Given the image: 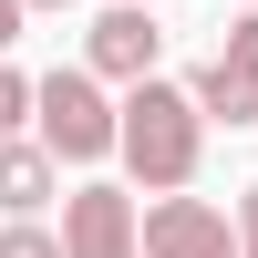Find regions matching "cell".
Returning <instances> with one entry per match:
<instances>
[{
	"label": "cell",
	"instance_id": "cell-8",
	"mask_svg": "<svg viewBox=\"0 0 258 258\" xmlns=\"http://www.w3.org/2000/svg\"><path fill=\"white\" fill-rule=\"evenodd\" d=\"M0 258H73V248H62L52 227H31V217H11V227H0Z\"/></svg>",
	"mask_w": 258,
	"mask_h": 258
},
{
	"label": "cell",
	"instance_id": "cell-9",
	"mask_svg": "<svg viewBox=\"0 0 258 258\" xmlns=\"http://www.w3.org/2000/svg\"><path fill=\"white\" fill-rule=\"evenodd\" d=\"M21 114H41V83H21V73H11V62H0V135H11V124H21Z\"/></svg>",
	"mask_w": 258,
	"mask_h": 258
},
{
	"label": "cell",
	"instance_id": "cell-3",
	"mask_svg": "<svg viewBox=\"0 0 258 258\" xmlns=\"http://www.w3.org/2000/svg\"><path fill=\"white\" fill-rule=\"evenodd\" d=\"M62 248L73 258H145V217L124 186H73L62 197Z\"/></svg>",
	"mask_w": 258,
	"mask_h": 258
},
{
	"label": "cell",
	"instance_id": "cell-7",
	"mask_svg": "<svg viewBox=\"0 0 258 258\" xmlns=\"http://www.w3.org/2000/svg\"><path fill=\"white\" fill-rule=\"evenodd\" d=\"M52 176H62V155L52 145H0V207H11V217H31V207H52Z\"/></svg>",
	"mask_w": 258,
	"mask_h": 258
},
{
	"label": "cell",
	"instance_id": "cell-11",
	"mask_svg": "<svg viewBox=\"0 0 258 258\" xmlns=\"http://www.w3.org/2000/svg\"><path fill=\"white\" fill-rule=\"evenodd\" d=\"M238 238H248V258H258V186H248V207H238Z\"/></svg>",
	"mask_w": 258,
	"mask_h": 258
},
{
	"label": "cell",
	"instance_id": "cell-5",
	"mask_svg": "<svg viewBox=\"0 0 258 258\" xmlns=\"http://www.w3.org/2000/svg\"><path fill=\"white\" fill-rule=\"evenodd\" d=\"M186 93L207 103V124H258V11H238V21H227L217 62H207Z\"/></svg>",
	"mask_w": 258,
	"mask_h": 258
},
{
	"label": "cell",
	"instance_id": "cell-2",
	"mask_svg": "<svg viewBox=\"0 0 258 258\" xmlns=\"http://www.w3.org/2000/svg\"><path fill=\"white\" fill-rule=\"evenodd\" d=\"M41 145L62 165H93V155H124V103H103V73L73 62V73H41Z\"/></svg>",
	"mask_w": 258,
	"mask_h": 258
},
{
	"label": "cell",
	"instance_id": "cell-15",
	"mask_svg": "<svg viewBox=\"0 0 258 258\" xmlns=\"http://www.w3.org/2000/svg\"><path fill=\"white\" fill-rule=\"evenodd\" d=\"M248 11H258V0H248Z\"/></svg>",
	"mask_w": 258,
	"mask_h": 258
},
{
	"label": "cell",
	"instance_id": "cell-6",
	"mask_svg": "<svg viewBox=\"0 0 258 258\" xmlns=\"http://www.w3.org/2000/svg\"><path fill=\"white\" fill-rule=\"evenodd\" d=\"M155 21H145V11H103L93 21V31H83V62H93V73L103 83H155Z\"/></svg>",
	"mask_w": 258,
	"mask_h": 258
},
{
	"label": "cell",
	"instance_id": "cell-10",
	"mask_svg": "<svg viewBox=\"0 0 258 258\" xmlns=\"http://www.w3.org/2000/svg\"><path fill=\"white\" fill-rule=\"evenodd\" d=\"M21 11H31V0H0V52L21 41Z\"/></svg>",
	"mask_w": 258,
	"mask_h": 258
},
{
	"label": "cell",
	"instance_id": "cell-13",
	"mask_svg": "<svg viewBox=\"0 0 258 258\" xmlns=\"http://www.w3.org/2000/svg\"><path fill=\"white\" fill-rule=\"evenodd\" d=\"M114 11H145V0H114Z\"/></svg>",
	"mask_w": 258,
	"mask_h": 258
},
{
	"label": "cell",
	"instance_id": "cell-1",
	"mask_svg": "<svg viewBox=\"0 0 258 258\" xmlns=\"http://www.w3.org/2000/svg\"><path fill=\"white\" fill-rule=\"evenodd\" d=\"M197 155H207V103L186 83H135L124 93V165L155 197H176V186H197Z\"/></svg>",
	"mask_w": 258,
	"mask_h": 258
},
{
	"label": "cell",
	"instance_id": "cell-12",
	"mask_svg": "<svg viewBox=\"0 0 258 258\" xmlns=\"http://www.w3.org/2000/svg\"><path fill=\"white\" fill-rule=\"evenodd\" d=\"M31 11H62V0H31Z\"/></svg>",
	"mask_w": 258,
	"mask_h": 258
},
{
	"label": "cell",
	"instance_id": "cell-14",
	"mask_svg": "<svg viewBox=\"0 0 258 258\" xmlns=\"http://www.w3.org/2000/svg\"><path fill=\"white\" fill-rule=\"evenodd\" d=\"M0 145H11V135H0Z\"/></svg>",
	"mask_w": 258,
	"mask_h": 258
},
{
	"label": "cell",
	"instance_id": "cell-4",
	"mask_svg": "<svg viewBox=\"0 0 258 258\" xmlns=\"http://www.w3.org/2000/svg\"><path fill=\"white\" fill-rule=\"evenodd\" d=\"M145 258H248V238L207 197H155L145 207Z\"/></svg>",
	"mask_w": 258,
	"mask_h": 258
}]
</instances>
